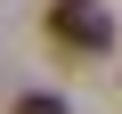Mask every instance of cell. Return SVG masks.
Wrapping results in <instances>:
<instances>
[{"label": "cell", "mask_w": 122, "mask_h": 114, "mask_svg": "<svg viewBox=\"0 0 122 114\" xmlns=\"http://www.w3.org/2000/svg\"><path fill=\"white\" fill-rule=\"evenodd\" d=\"M16 114H65V98H49V90H33V98H16Z\"/></svg>", "instance_id": "7a4b0ae2"}, {"label": "cell", "mask_w": 122, "mask_h": 114, "mask_svg": "<svg viewBox=\"0 0 122 114\" xmlns=\"http://www.w3.org/2000/svg\"><path fill=\"white\" fill-rule=\"evenodd\" d=\"M49 41L73 49V57H106L114 49V16L98 0H49Z\"/></svg>", "instance_id": "6da1fadb"}]
</instances>
